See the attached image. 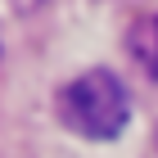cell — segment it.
Segmentation results:
<instances>
[{
	"mask_svg": "<svg viewBox=\"0 0 158 158\" xmlns=\"http://www.w3.org/2000/svg\"><path fill=\"white\" fill-rule=\"evenodd\" d=\"M59 118L86 140H113L131 118V95L109 68H90L59 90Z\"/></svg>",
	"mask_w": 158,
	"mask_h": 158,
	"instance_id": "1",
	"label": "cell"
},
{
	"mask_svg": "<svg viewBox=\"0 0 158 158\" xmlns=\"http://www.w3.org/2000/svg\"><path fill=\"white\" fill-rule=\"evenodd\" d=\"M127 54L140 63V73H149L158 81V14L135 18L131 32H127Z\"/></svg>",
	"mask_w": 158,
	"mask_h": 158,
	"instance_id": "2",
	"label": "cell"
},
{
	"mask_svg": "<svg viewBox=\"0 0 158 158\" xmlns=\"http://www.w3.org/2000/svg\"><path fill=\"white\" fill-rule=\"evenodd\" d=\"M41 5H45V0H14V9H18V14H36Z\"/></svg>",
	"mask_w": 158,
	"mask_h": 158,
	"instance_id": "3",
	"label": "cell"
}]
</instances>
